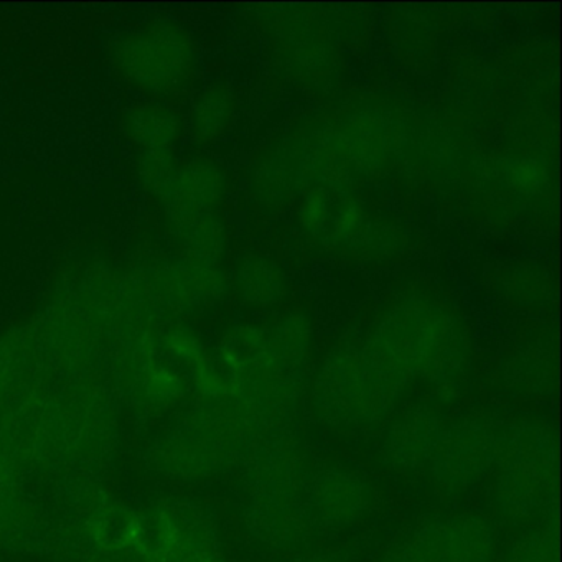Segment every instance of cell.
Returning a JSON list of instances; mask_svg holds the SVG:
<instances>
[{
	"mask_svg": "<svg viewBox=\"0 0 562 562\" xmlns=\"http://www.w3.org/2000/svg\"><path fill=\"white\" fill-rule=\"evenodd\" d=\"M55 397L70 434V469L91 473L106 469L120 446V417L113 391L101 381L80 374Z\"/></svg>",
	"mask_w": 562,
	"mask_h": 562,
	"instance_id": "obj_5",
	"label": "cell"
},
{
	"mask_svg": "<svg viewBox=\"0 0 562 562\" xmlns=\"http://www.w3.org/2000/svg\"><path fill=\"white\" fill-rule=\"evenodd\" d=\"M54 499L61 512V518L87 521L97 509L110 502V496L97 479V473L67 469L57 475Z\"/></svg>",
	"mask_w": 562,
	"mask_h": 562,
	"instance_id": "obj_16",
	"label": "cell"
},
{
	"mask_svg": "<svg viewBox=\"0 0 562 562\" xmlns=\"http://www.w3.org/2000/svg\"><path fill=\"white\" fill-rule=\"evenodd\" d=\"M266 430L232 400L203 401L147 450L154 470L177 480H205L245 462Z\"/></svg>",
	"mask_w": 562,
	"mask_h": 562,
	"instance_id": "obj_1",
	"label": "cell"
},
{
	"mask_svg": "<svg viewBox=\"0 0 562 562\" xmlns=\"http://www.w3.org/2000/svg\"><path fill=\"white\" fill-rule=\"evenodd\" d=\"M111 64L134 90L166 97L189 83L195 70V47L186 29L156 19L121 34L111 48Z\"/></svg>",
	"mask_w": 562,
	"mask_h": 562,
	"instance_id": "obj_3",
	"label": "cell"
},
{
	"mask_svg": "<svg viewBox=\"0 0 562 562\" xmlns=\"http://www.w3.org/2000/svg\"><path fill=\"white\" fill-rule=\"evenodd\" d=\"M229 111H232V103L225 91L220 88L206 90L192 108L193 136L199 140L215 139L225 131Z\"/></svg>",
	"mask_w": 562,
	"mask_h": 562,
	"instance_id": "obj_19",
	"label": "cell"
},
{
	"mask_svg": "<svg viewBox=\"0 0 562 562\" xmlns=\"http://www.w3.org/2000/svg\"><path fill=\"white\" fill-rule=\"evenodd\" d=\"M177 162L173 150H149L140 153L136 164L137 180L153 199L159 200L166 192Z\"/></svg>",
	"mask_w": 562,
	"mask_h": 562,
	"instance_id": "obj_20",
	"label": "cell"
},
{
	"mask_svg": "<svg viewBox=\"0 0 562 562\" xmlns=\"http://www.w3.org/2000/svg\"><path fill=\"white\" fill-rule=\"evenodd\" d=\"M166 216L173 239L189 261L212 266L220 258L223 229L212 212H170Z\"/></svg>",
	"mask_w": 562,
	"mask_h": 562,
	"instance_id": "obj_15",
	"label": "cell"
},
{
	"mask_svg": "<svg viewBox=\"0 0 562 562\" xmlns=\"http://www.w3.org/2000/svg\"><path fill=\"white\" fill-rule=\"evenodd\" d=\"M426 562H492L495 536L479 516H453L420 528L409 539Z\"/></svg>",
	"mask_w": 562,
	"mask_h": 562,
	"instance_id": "obj_9",
	"label": "cell"
},
{
	"mask_svg": "<svg viewBox=\"0 0 562 562\" xmlns=\"http://www.w3.org/2000/svg\"><path fill=\"white\" fill-rule=\"evenodd\" d=\"M123 131L140 153L172 150L182 134V120L162 104H136L124 113Z\"/></svg>",
	"mask_w": 562,
	"mask_h": 562,
	"instance_id": "obj_14",
	"label": "cell"
},
{
	"mask_svg": "<svg viewBox=\"0 0 562 562\" xmlns=\"http://www.w3.org/2000/svg\"><path fill=\"white\" fill-rule=\"evenodd\" d=\"M495 502L516 522L531 521L551 506L558 475V450L548 427L519 424L499 437Z\"/></svg>",
	"mask_w": 562,
	"mask_h": 562,
	"instance_id": "obj_2",
	"label": "cell"
},
{
	"mask_svg": "<svg viewBox=\"0 0 562 562\" xmlns=\"http://www.w3.org/2000/svg\"><path fill=\"white\" fill-rule=\"evenodd\" d=\"M404 386L406 383L378 357L371 361H335L315 384V413L334 426H370L393 411Z\"/></svg>",
	"mask_w": 562,
	"mask_h": 562,
	"instance_id": "obj_4",
	"label": "cell"
},
{
	"mask_svg": "<svg viewBox=\"0 0 562 562\" xmlns=\"http://www.w3.org/2000/svg\"><path fill=\"white\" fill-rule=\"evenodd\" d=\"M91 562H154L139 549L130 546L123 549H98Z\"/></svg>",
	"mask_w": 562,
	"mask_h": 562,
	"instance_id": "obj_22",
	"label": "cell"
},
{
	"mask_svg": "<svg viewBox=\"0 0 562 562\" xmlns=\"http://www.w3.org/2000/svg\"><path fill=\"white\" fill-rule=\"evenodd\" d=\"M137 515L116 502H108L87 519L88 529L100 549L134 546Z\"/></svg>",
	"mask_w": 562,
	"mask_h": 562,
	"instance_id": "obj_18",
	"label": "cell"
},
{
	"mask_svg": "<svg viewBox=\"0 0 562 562\" xmlns=\"http://www.w3.org/2000/svg\"><path fill=\"white\" fill-rule=\"evenodd\" d=\"M284 562H344L337 554H312L302 558L289 559Z\"/></svg>",
	"mask_w": 562,
	"mask_h": 562,
	"instance_id": "obj_24",
	"label": "cell"
},
{
	"mask_svg": "<svg viewBox=\"0 0 562 562\" xmlns=\"http://www.w3.org/2000/svg\"><path fill=\"white\" fill-rule=\"evenodd\" d=\"M222 193V172L205 160H190L177 166L159 202L166 213L212 212Z\"/></svg>",
	"mask_w": 562,
	"mask_h": 562,
	"instance_id": "obj_12",
	"label": "cell"
},
{
	"mask_svg": "<svg viewBox=\"0 0 562 562\" xmlns=\"http://www.w3.org/2000/svg\"><path fill=\"white\" fill-rule=\"evenodd\" d=\"M442 430V423L432 411H409L387 430L384 440L387 462L403 472L429 465Z\"/></svg>",
	"mask_w": 562,
	"mask_h": 562,
	"instance_id": "obj_11",
	"label": "cell"
},
{
	"mask_svg": "<svg viewBox=\"0 0 562 562\" xmlns=\"http://www.w3.org/2000/svg\"><path fill=\"white\" fill-rule=\"evenodd\" d=\"M245 526L256 541L276 551L301 548L315 528L304 495L251 496Z\"/></svg>",
	"mask_w": 562,
	"mask_h": 562,
	"instance_id": "obj_10",
	"label": "cell"
},
{
	"mask_svg": "<svg viewBox=\"0 0 562 562\" xmlns=\"http://www.w3.org/2000/svg\"><path fill=\"white\" fill-rule=\"evenodd\" d=\"M304 498L314 525L330 529L353 526L371 506L367 480L341 467H328L311 476Z\"/></svg>",
	"mask_w": 562,
	"mask_h": 562,
	"instance_id": "obj_8",
	"label": "cell"
},
{
	"mask_svg": "<svg viewBox=\"0 0 562 562\" xmlns=\"http://www.w3.org/2000/svg\"><path fill=\"white\" fill-rule=\"evenodd\" d=\"M54 516L21 496L0 508V552L44 555Z\"/></svg>",
	"mask_w": 562,
	"mask_h": 562,
	"instance_id": "obj_13",
	"label": "cell"
},
{
	"mask_svg": "<svg viewBox=\"0 0 562 562\" xmlns=\"http://www.w3.org/2000/svg\"><path fill=\"white\" fill-rule=\"evenodd\" d=\"M499 437L482 420L443 427L429 467L437 488L459 495L472 488L496 462Z\"/></svg>",
	"mask_w": 562,
	"mask_h": 562,
	"instance_id": "obj_6",
	"label": "cell"
},
{
	"mask_svg": "<svg viewBox=\"0 0 562 562\" xmlns=\"http://www.w3.org/2000/svg\"><path fill=\"white\" fill-rule=\"evenodd\" d=\"M380 562H426L424 561L420 552L417 551L413 542L407 541L404 544L397 546L393 551L387 552L386 555L380 559Z\"/></svg>",
	"mask_w": 562,
	"mask_h": 562,
	"instance_id": "obj_23",
	"label": "cell"
},
{
	"mask_svg": "<svg viewBox=\"0 0 562 562\" xmlns=\"http://www.w3.org/2000/svg\"><path fill=\"white\" fill-rule=\"evenodd\" d=\"M98 549L87 521L55 518L44 555L55 562H91Z\"/></svg>",
	"mask_w": 562,
	"mask_h": 562,
	"instance_id": "obj_17",
	"label": "cell"
},
{
	"mask_svg": "<svg viewBox=\"0 0 562 562\" xmlns=\"http://www.w3.org/2000/svg\"><path fill=\"white\" fill-rule=\"evenodd\" d=\"M502 562H558V539L548 529L532 532L521 539Z\"/></svg>",
	"mask_w": 562,
	"mask_h": 562,
	"instance_id": "obj_21",
	"label": "cell"
},
{
	"mask_svg": "<svg viewBox=\"0 0 562 562\" xmlns=\"http://www.w3.org/2000/svg\"><path fill=\"white\" fill-rule=\"evenodd\" d=\"M251 496H299L307 486L301 442L288 430L262 436L245 460Z\"/></svg>",
	"mask_w": 562,
	"mask_h": 562,
	"instance_id": "obj_7",
	"label": "cell"
}]
</instances>
